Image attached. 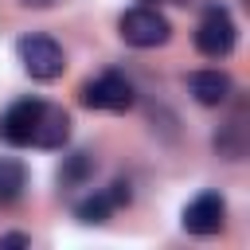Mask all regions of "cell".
I'll return each mask as SVG.
<instances>
[{
    "instance_id": "52a82bcc",
    "label": "cell",
    "mask_w": 250,
    "mask_h": 250,
    "mask_svg": "<svg viewBox=\"0 0 250 250\" xmlns=\"http://www.w3.org/2000/svg\"><path fill=\"white\" fill-rule=\"evenodd\" d=\"M121 203H129V184H125V180H113L109 188L78 199V203H74V215H78L82 223H105Z\"/></svg>"
},
{
    "instance_id": "4fadbf2b",
    "label": "cell",
    "mask_w": 250,
    "mask_h": 250,
    "mask_svg": "<svg viewBox=\"0 0 250 250\" xmlns=\"http://www.w3.org/2000/svg\"><path fill=\"white\" fill-rule=\"evenodd\" d=\"M20 4H27V8H51L55 0H20Z\"/></svg>"
},
{
    "instance_id": "7c38bea8",
    "label": "cell",
    "mask_w": 250,
    "mask_h": 250,
    "mask_svg": "<svg viewBox=\"0 0 250 250\" xmlns=\"http://www.w3.org/2000/svg\"><path fill=\"white\" fill-rule=\"evenodd\" d=\"M4 246H31V238L27 234H0V250Z\"/></svg>"
},
{
    "instance_id": "3957f363",
    "label": "cell",
    "mask_w": 250,
    "mask_h": 250,
    "mask_svg": "<svg viewBox=\"0 0 250 250\" xmlns=\"http://www.w3.org/2000/svg\"><path fill=\"white\" fill-rule=\"evenodd\" d=\"M16 51H20L23 70H27L31 78H39V82H51V78H59V74L66 70V51H62L51 35H23V39L16 43Z\"/></svg>"
},
{
    "instance_id": "8fae6325",
    "label": "cell",
    "mask_w": 250,
    "mask_h": 250,
    "mask_svg": "<svg viewBox=\"0 0 250 250\" xmlns=\"http://www.w3.org/2000/svg\"><path fill=\"white\" fill-rule=\"evenodd\" d=\"M94 176V156L90 152H74V156H66V164L59 168V180L66 184V188H78V184H86Z\"/></svg>"
},
{
    "instance_id": "8992f818",
    "label": "cell",
    "mask_w": 250,
    "mask_h": 250,
    "mask_svg": "<svg viewBox=\"0 0 250 250\" xmlns=\"http://www.w3.org/2000/svg\"><path fill=\"white\" fill-rule=\"evenodd\" d=\"M223 223H227V203H223L219 191H199V195L184 207V230H188V234L207 238V234H219Z\"/></svg>"
},
{
    "instance_id": "30bf717a",
    "label": "cell",
    "mask_w": 250,
    "mask_h": 250,
    "mask_svg": "<svg viewBox=\"0 0 250 250\" xmlns=\"http://www.w3.org/2000/svg\"><path fill=\"white\" fill-rule=\"evenodd\" d=\"M27 188V168L23 160H12V156H0V207H12Z\"/></svg>"
},
{
    "instance_id": "277c9868",
    "label": "cell",
    "mask_w": 250,
    "mask_h": 250,
    "mask_svg": "<svg viewBox=\"0 0 250 250\" xmlns=\"http://www.w3.org/2000/svg\"><path fill=\"white\" fill-rule=\"evenodd\" d=\"M133 98H137L133 82L125 74H117V70H105V74H98V78H90L82 86V102L90 109H105V113H125L133 105Z\"/></svg>"
},
{
    "instance_id": "7a4b0ae2",
    "label": "cell",
    "mask_w": 250,
    "mask_h": 250,
    "mask_svg": "<svg viewBox=\"0 0 250 250\" xmlns=\"http://www.w3.org/2000/svg\"><path fill=\"white\" fill-rule=\"evenodd\" d=\"M117 31H121V39H125L129 47H141V51L164 47V43L172 39V23H168L156 8H129V12L117 20Z\"/></svg>"
},
{
    "instance_id": "9c48e42d",
    "label": "cell",
    "mask_w": 250,
    "mask_h": 250,
    "mask_svg": "<svg viewBox=\"0 0 250 250\" xmlns=\"http://www.w3.org/2000/svg\"><path fill=\"white\" fill-rule=\"evenodd\" d=\"M70 137V113L43 102V113H39V125H35V148H62Z\"/></svg>"
},
{
    "instance_id": "5b68a950",
    "label": "cell",
    "mask_w": 250,
    "mask_h": 250,
    "mask_svg": "<svg viewBox=\"0 0 250 250\" xmlns=\"http://www.w3.org/2000/svg\"><path fill=\"white\" fill-rule=\"evenodd\" d=\"M39 113H43V102H39V98H23V102L8 105L4 117H0V141L12 145V148H27V145H35Z\"/></svg>"
},
{
    "instance_id": "6da1fadb",
    "label": "cell",
    "mask_w": 250,
    "mask_h": 250,
    "mask_svg": "<svg viewBox=\"0 0 250 250\" xmlns=\"http://www.w3.org/2000/svg\"><path fill=\"white\" fill-rule=\"evenodd\" d=\"M234 43H238V27H234L230 12L223 4H211L195 23V51L207 59H227L234 51Z\"/></svg>"
},
{
    "instance_id": "ba28073f",
    "label": "cell",
    "mask_w": 250,
    "mask_h": 250,
    "mask_svg": "<svg viewBox=\"0 0 250 250\" xmlns=\"http://www.w3.org/2000/svg\"><path fill=\"white\" fill-rule=\"evenodd\" d=\"M188 90H191V98H195L199 105H223V102L230 98L234 82H230V74H223V70H191V74H188Z\"/></svg>"
}]
</instances>
